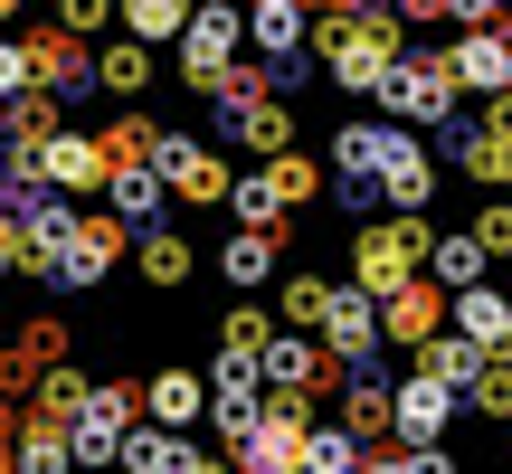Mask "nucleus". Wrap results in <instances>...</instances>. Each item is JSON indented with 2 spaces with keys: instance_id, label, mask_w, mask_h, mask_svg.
Segmentation results:
<instances>
[{
  "instance_id": "nucleus-1",
  "label": "nucleus",
  "mask_w": 512,
  "mask_h": 474,
  "mask_svg": "<svg viewBox=\"0 0 512 474\" xmlns=\"http://www.w3.org/2000/svg\"><path fill=\"white\" fill-rule=\"evenodd\" d=\"M427 247H437L427 219H370V228H351V285H361L370 304H389L399 285L427 275Z\"/></svg>"
},
{
  "instance_id": "nucleus-2",
  "label": "nucleus",
  "mask_w": 512,
  "mask_h": 474,
  "mask_svg": "<svg viewBox=\"0 0 512 474\" xmlns=\"http://www.w3.org/2000/svg\"><path fill=\"white\" fill-rule=\"evenodd\" d=\"M380 114L408 133H446L456 124V76H446V48H408L380 86Z\"/></svg>"
},
{
  "instance_id": "nucleus-3",
  "label": "nucleus",
  "mask_w": 512,
  "mask_h": 474,
  "mask_svg": "<svg viewBox=\"0 0 512 474\" xmlns=\"http://www.w3.org/2000/svg\"><path fill=\"white\" fill-rule=\"evenodd\" d=\"M152 171L171 181V200H181V209H228V190H238V171L219 162V143H200V133H181V124H162Z\"/></svg>"
},
{
  "instance_id": "nucleus-4",
  "label": "nucleus",
  "mask_w": 512,
  "mask_h": 474,
  "mask_svg": "<svg viewBox=\"0 0 512 474\" xmlns=\"http://www.w3.org/2000/svg\"><path fill=\"white\" fill-rule=\"evenodd\" d=\"M238 38H247V10H238V0H200L190 38L171 48V57H181V86H190V95H219L228 67H238Z\"/></svg>"
},
{
  "instance_id": "nucleus-5",
  "label": "nucleus",
  "mask_w": 512,
  "mask_h": 474,
  "mask_svg": "<svg viewBox=\"0 0 512 474\" xmlns=\"http://www.w3.org/2000/svg\"><path fill=\"white\" fill-rule=\"evenodd\" d=\"M38 181L57 190V200H105V181H114V162H105V143H95V133H48V143H38Z\"/></svg>"
},
{
  "instance_id": "nucleus-6",
  "label": "nucleus",
  "mask_w": 512,
  "mask_h": 474,
  "mask_svg": "<svg viewBox=\"0 0 512 474\" xmlns=\"http://www.w3.org/2000/svg\"><path fill=\"white\" fill-rule=\"evenodd\" d=\"M209 143L256 152V171H266V162H285V152H294V114L275 105V95H256V105H209Z\"/></svg>"
},
{
  "instance_id": "nucleus-7",
  "label": "nucleus",
  "mask_w": 512,
  "mask_h": 474,
  "mask_svg": "<svg viewBox=\"0 0 512 474\" xmlns=\"http://www.w3.org/2000/svg\"><path fill=\"white\" fill-rule=\"evenodd\" d=\"M256 418H266V380H256V361H209V427H219V446L238 456V446L256 437Z\"/></svg>"
},
{
  "instance_id": "nucleus-8",
  "label": "nucleus",
  "mask_w": 512,
  "mask_h": 474,
  "mask_svg": "<svg viewBox=\"0 0 512 474\" xmlns=\"http://www.w3.org/2000/svg\"><path fill=\"white\" fill-rule=\"evenodd\" d=\"M19 48H29V76L57 95V105L95 95V48H86V38H67L57 19H48V29H19Z\"/></svg>"
},
{
  "instance_id": "nucleus-9",
  "label": "nucleus",
  "mask_w": 512,
  "mask_h": 474,
  "mask_svg": "<svg viewBox=\"0 0 512 474\" xmlns=\"http://www.w3.org/2000/svg\"><path fill=\"white\" fill-rule=\"evenodd\" d=\"M437 152L465 171V181H484V190H503V200H512V124H494V114L465 124V114H456V124L437 133Z\"/></svg>"
},
{
  "instance_id": "nucleus-10",
  "label": "nucleus",
  "mask_w": 512,
  "mask_h": 474,
  "mask_svg": "<svg viewBox=\"0 0 512 474\" xmlns=\"http://www.w3.org/2000/svg\"><path fill=\"white\" fill-rule=\"evenodd\" d=\"M323 351H332L342 370H380V361H389V342H380V304H370L361 285L332 294V313H323Z\"/></svg>"
},
{
  "instance_id": "nucleus-11",
  "label": "nucleus",
  "mask_w": 512,
  "mask_h": 474,
  "mask_svg": "<svg viewBox=\"0 0 512 474\" xmlns=\"http://www.w3.org/2000/svg\"><path fill=\"white\" fill-rule=\"evenodd\" d=\"M124 256H133V228L114 219V209H76V237H67V294L105 285Z\"/></svg>"
},
{
  "instance_id": "nucleus-12",
  "label": "nucleus",
  "mask_w": 512,
  "mask_h": 474,
  "mask_svg": "<svg viewBox=\"0 0 512 474\" xmlns=\"http://www.w3.org/2000/svg\"><path fill=\"white\" fill-rule=\"evenodd\" d=\"M446 76H456V95H512V29H456Z\"/></svg>"
},
{
  "instance_id": "nucleus-13",
  "label": "nucleus",
  "mask_w": 512,
  "mask_h": 474,
  "mask_svg": "<svg viewBox=\"0 0 512 474\" xmlns=\"http://www.w3.org/2000/svg\"><path fill=\"white\" fill-rule=\"evenodd\" d=\"M427 200H437V152L399 124V143H389V162H380V209L389 219H427Z\"/></svg>"
},
{
  "instance_id": "nucleus-14",
  "label": "nucleus",
  "mask_w": 512,
  "mask_h": 474,
  "mask_svg": "<svg viewBox=\"0 0 512 474\" xmlns=\"http://www.w3.org/2000/svg\"><path fill=\"white\" fill-rule=\"evenodd\" d=\"M456 389H437V380H418V370H408L399 389H389V437L399 446H446V427H456Z\"/></svg>"
},
{
  "instance_id": "nucleus-15",
  "label": "nucleus",
  "mask_w": 512,
  "mask_h": 474,
  "mask_svg": "<svg viewBox=\"0 0 512 474\" xmlns=\"http://www.w3.org/2000/svg\"><path fill=\"white\" fill-rule=\"evenodd\" d=\"M446 313H456V294H446L437 275H418V285H399L380 304V342L389 351H418V342H437V332H446Z\"/></svg>"
},
{
  "instance_id": "nucleus-16",
  "label": "nucleus",
  "mask_w": 512,
  "mask_h": 474,
  "mask_svg": "<svg viewBox=\"0 0 512 474\" xmlns=\"http://www.w3.org/2000/svg\"><path fill=\"white\" fill-rule=\"evenodd\" d=\"M446 332H465V342H475L484 361H512V294H503V285H475V294H456Z\"/></svg>"
},
{
  "instance_id": "nucleus-17",
  "label": "nucleus",
  "mask_w": 512,
  "mask_h": 474,
  "mask_svg": "<svg viewBox=\"0 0 512 474\" xmlns=\"http://www.w3.org/2000/svg\"><path fill=\"white\" fill-rule=\"evenodd\" d=\"M143 418L152 427H181V437H190V427H200L209 418V380H200V370H152V380H143Z\"/></svg>"
},
{
  "instance_id": "nucleus-18",
  "label": "nucleus",
  "mask_w": 512,
  "mask_h": 474,
  "mask_svg": "<svg viewBox=\"0 0 512 474\" xmlns=\"http://www.w3.org/2000/svg\"><path fill=\"white\" fill-rule=\"evenodd\" d=\"M219 275H228L238 294L275 285V275H285V237H266V228H228V237H219Z\"/></svg>"
},
{
  "instance_id": "nucleus-19",
  "label": "nucleus",
  "mask_w": 512,
  "mask_h": 474,
  "mask_svg": "<svg viewBox=\"0 0 512 474\" xmlns=\"http://www.w3.org/2000/svg\"><path fill=\"white\" fill-rule=\"evenodd\" d=\"M389 389H399V380H389V361L342 380V427H351L361 446H399V437H389Z\"/></svg>"
},
{
  "instance_id": "nucleus-20",
  "label": "nucleus",
  "mask_w": 512,
  "mask_h": 474,
  "mask_svg": "<svg viewBox=\"0 0 512 474\" xmlns=\"http://www.w3.org/2000/svg\"><path fill=\"white\" fill-rule=\"evenodd\" d=\"M200 465V437H181V427H133L124 437V456H114V474H190Z\"/></svg>"
},
{
  "instance_id": "nucleus-21",
  "label": "nucleus",
  "mask_w": 512,
  "mask_h": 474,
  "mask_svg": "<svg viewBox=\"0 0 512 474\" xmlns=\"http://www.w3.org/2000/svg\"><path fill=\"white\" fill-rule=\"evenodd\" d=\"M190 19H200V0H114V29H124V38H143L152 57H162V48H181V38H190Z\"/></svg>"
},
{
  "instance_id": "nucleus-22",
  "label": "nucleus",
  "mask_w": 512,
  "mask_h": 474,
  "mask_svg": "<svg viewBox=\"0 0 512 474\" xmlns=\"http://www.w3.org/2000/svg\"><path fill=\"white\" fill-rule=\"evenodd\" d=\"M152 76H162V57H152L143 38H124V29H114L105 48H95V95H114V105H133Z\"/></svg>"
},
{
  "instance_id": "nucleus-23",
  "label": "nucleus",
  "mask_w": 512,
  "mask_h": 474,
  "mask_svg": "<svg viewBox=\"0 0 512 474\" xmlns=\"http://www.w3.org/2000/svg\"><path fill=\"white\" fill-rule=\"evenodd\" d=\"M427 275H437L446 294H475L484 275H494V247H484L475 228H437V247H427Z\"/></svg>"
},
{
  "instance_id": "nucleus-24",
  "label": "nucleus",
  "mask_w": 512,
  "mask_h": 474,
  "mask_svg": "<svg viewBox=\"0 0 512 474\" xmlns=\"http://www.w3.org/2000/svg\"><path fill=\"white\" fill-rule=\"evenodd\" d=\"M105 209H114V219H124L133 237H143V228H162V209H171V181H162L152 162H133V171H114V181H105Z\"/></svg>"
},
{
  "instance_id": "nucleus-25",
  "label": "nucleus",
  "mask_w": 512,
  "mask_h": 474,
  "mask_svg": "<svg viewBox=\"0 0 512 474\" xmlns=\"http://www.w3.org/2000/svg\"><path fill=\"white\" fill-rule=\"evenodd\" d=\"M332 275H313V266H294V275H275V323L285 332H313V342H323V313H332Z\"/></svg>"
},
{
  "instance_id": "nucleus-26",
  "label": "nucleus",
  "mask_w": 512,
  "mask_h": 474,
  "mask_svg": "<svg viewBox=\"0 0 512 474\" xmlns=\"http://www.w3.org/2000/svg\"><path fill=\"white\" fill-rule=\"evenodd\" d=\"M48 370H67V323H57V313H38V323H19V332H10V380H19V389H38Z\"/></svg>"
},
{
  "instance_id": "nucleus-27",
  "label": "nucleus",
  "mask_w": 512,
  "mask_h": 474,
  "mask_svg": "<svg viewBox=\"0 0 512 474\" xmlns=\"http://www.w3.org/2000/svg\"><path fill=\"white\" fill-rule=\"evenodd\" d=\"M133 275H143V285H190V275H200V247H190L181 228H143L133 237Z\"/></svg>"
},
{
  "instance_id": "nucleus-28",
  "label": "nucleus",
  "mask_w": 512,
  "mask_h": 474,
  "mask_svg": "<svg viewBox=\"0 0 512 474\" xmlns=\"http://www.w3.org/2000/svg\"><path fill=\"white\" fill-rule=\"evenodd\" d=\"M408 370H418V380H437V389H456V399H465V389H475V370H484V351L465 342V332H437V342H418V351H408Z\"/></svg>"
},
{
  "instance_id": "nucleus-29",
  "label": "nucleus",
  "mask_w": 512,
  "mask_h": 474,
  "mask_svg": "<svg viewBox=\"0 0 512 474\" xmlns=\"http://www.w3.org/2000/svg\"><path fill=\"white\" fill-rule=\"evenodd\" d=\"M48 133H67V105H57L48 86H29V95H10V105H0V143H48Z\"/></svg>"
},
{
  "instance_id": "nucleus-30",
  "label": "nucleus",
  "mask_w": 512,
  "mask_h": 474,
  "mask_svg": "<svg viewBox=\"0 0 512 474\" xmlns=\"http://www.w3.org/2000/svg\"><path fill=\"white\" fill-rule=\"evenodd\" d=\"M275 332H285V323H275V304H247V294L219 313V351H228V361H266Z\"/></svg>"
},
{
  "instance_id": "nucleus-31",
  "label": "nucleus",
  "mask_w": 512,
  "mask_h": 474,
  "mask_svg": "<svg viewBox=\"0 0 512 474\" xmlns=\"http://www.w3.org/2000/svg\"><path fill=\"white\" fill-rule=\"evenodd\" d=\"M228 219H238V228H266V237H285L294 209L275 200V181H266V171H238V190H228Z\"/></svg>"
},
{
  "instance_id": "nucleus-32",
  "label": "nucleus",
  "mask_w": 512,
  "mask_h": 474,
  "mask_svg": "<svg viewBox=\"0 0 512 474\" xmlns=\"http://www.w3.org/2000/svg\"><path fill=\"white\" fill-rule=\"evenodd\" d=\"M86 399H95V380H86V370H48V380H38V408H29V418H48V427H76V418H86Z\"/></svg>"
},
{
  "instance_id": "nucleus-33",
  "label": "nucleus",
  "mask_w": 512,
  "mask_h": 474,
  "mask_svg": "<svg viewBox=\"0 0 512 474\" xmlns=\"http://www.w3.org/2000/svg\"><path fill=\"white\" fill-rule=\"evenodd\" d=\"M266 181H275V200H285V209H313L332 190V171L313 162V152H285V162H266Z\"/></svg>"
},
{
  "instance_id": "nucleus-34",
  "label": "nucleus",
  "mask_w": 512,
  "mask_h": 474,
  "mask_svg": "<svg viewBox=\"0 0 512 474\" xmlns=\"http://www.w3.org/2000/svg\"><path fill=\"white\" fill-rule=\"evenodd\" d=\"M19 474H76L67 427H48V418H29V427H19Z\"/></svg>"
},
{
  "instance_id": "nucleus-35",
  "label": "nucleus",
  "mask_w": 512,
  "mask_h": 474,
  "mask_svg": "<svg viewBox=\"0 0 512 474\" xmlns=\"http://www.w3.org/2000/svg\"><path fill=\"white\" fill-rule=\"evenodd\" d=\"M361 456H370V446L351 437L342 418H332V427H313V437H304V474H361Z\"/></svg>"
},
{
  "instance_id": "nucleus-36",
  "label": "nucleus",
  "mask_w": 512,
  "mask_h": 474,
  "mask_svg": "<svg viewBox=\"0 0 512 474\" xmlns=\"http://www.w3.org/2000/svg\"><path fill=\"white\" fill-rule=\"evenodd\" d=\"M95 143H105V162H114V171H133V162H152V143H162V124H152V114H114V124L95 133Z\"/></svg>"
},
{
  "instance_id": "nucleus-37",
  "label": "nucleus",
  "mask_w": 512,
  "mask_h": 474,
  "mask_svg": "<svg viewBox=\"0 0 512 474\" xmlns=\"http://www.w3.org/2000/svg\"><path fill=\"white\" fill-rule=\"evenodd\" d=\"M465 408H475V418H512V361H484L475 389H465Z\"/></svg>"
},
{
  "instance_id": "nucleus-38",
  "label": "nucleus",
  "mask_w": 512,
  "mask_h": 474,
  "mask_svg": "<svg viewBox=\"0 0 512 474\" xmlns=\"http://www.w3.org/2000/svg\"><path fill=\"white\" fill-rule=\"evenodd\" d=\"M57 10V29L67 38H95V29H114V0H48Z\"/></svg>"
},
{
  "instance_id": "nucleus-39",
  "label": "nucleus",
  "mask_w": 512,
  "mask_h": 474,
  "mask_svg": "<svg viewBox=\"0 0 512 474\" xmlns=\"http://www.w3.org/2000/svg\"><path fill=\"white\" fill-rule=\"evenodd\" d=\"M38 76H29V48H19V29L0 38V105H10V95H29Z\"/></svg>"
},
{
  "instance_id": "nucleus-40",
  "label": "nucleus",
  "mask_w": 512,
  "mask_h": 474,
  "mask_svg": "<svg viewBox=\"0 0 512 474\" xmlns=\"http://www.w3.org/2000/svg\"><path fill=\"white\" fill-rule=\"evenodd\" d=\"M446 19L456 29H503V0H446Z\"/></svg>"
},
{
  "instance_id": "nucleus-41",
  "label": "nucleus",
  "mask_w": 512,
  "mask_h": 474,
  "mask_svg": "<svg viewBox=\"0 0 512 474\" xmlns=\"http://www.w3.org/2000/svg\"><path fill=\"white\" fill-rule=\"evenodd\" d=\"M475 237H484L494 256H512V200H494V209H484V219H475Z\"/></svg>"
},
{
  "instance_id": "nucleus-42",
  "label": "nucleus",
  "mask_w": 512,
  "mask_h": 474,
  "mask_svg": "<svg viewBox=\"0 0 512 474\" xmlns=\"http://www.w3.org/2000/svg\"><path fill=\"white\" fill-rule=\"evenodd\" d=\"M361 474H408V446H370V456H361Z\"/></svg>"
},
{
  "instance_id": "nucleus-43",
  "label": "nucleus",
  "mask_w": 512,
  "mask_h": 474,
  "mask_svg": "<svg viewBox=\"0 0 512 474\" xmlns=\"http://www.w3.org/2000/svg\"><path fill=\"white\" fill-rule=\"evenodd\" d=\"M10 275H19V256H10V228H0V285H10Z\"/></svg>"
},
{
  "instance_id": "nucleus-44",
  "label": "nucleus",
  "mask_w": 512,
  "mask_h": 474,
  "mask_svg": "<svg viewBox=\"0 0 512 474\" xmlns=\"http://www.w3.org/2000/svg\"><path fill=\"white\" fill-rule=\"evenodd\" d=\"M19 10H29V0H0V38H10V29H19Z\"/></svg>"
},
{
  "instance_id": "nucleus-45",
  "label": "nucleus",
  "mask_w": 512,
  "mask_h": 474,
  "mask_svg": "<svg viewBox=\"0 0 512 474\" xmlns=\"http://www.w3.org/2000/svg\"><path fill=\"white\" fill-rule=\"evenodd\" d=\"M190 474H238V465H228V456H200V465H190Z\"/></svg>"
},
{
  "instance_id": "nucleus-46",
  "label": "nucleus",
  "mask_w": 512,
  "mask_h": 474,
  "mask_svg": "<svg viewBox=\"0 0 512 474\" xmlns=\"http://www.w3.org/2000/svg\"><path fill=\"white\" fill-rule=\"evenodd\" d=\"M0 399H19V380H10V351H0Z\"/></svg>"
},
{
  "instance_id": "nucleus-47",
  "label": "nucleus",
  "mask_w": 512,
  "mask_h": 474,
  "mask_svg": "<svg viewBox=\"0 0 512 474\" xmlns=\"http://www.w3.org/2000/svg\"><path fill=\"white\" fill-rule=\"evenodd\" d=\"M238 10H294V0H238Z\"/></svg>"
},
{
  "instance_id": "nucleus-48",
  "label": "nucleus",
  "mask_w": 512,
  "mask_h": 474,
  "mask_svg": "<svg viewBox=\"0 0 512 474\" xmlns=\"http://www.w3.org/2000/svg\"><path fill=\"white\" fill-rule=\"evenodd\" d=\"M0 474H19V446H0Z\"/></svg>"
},
{
  "instance_id": "nucleus-49",
  "label": "nucleus",
  "mask_w": 512,
  "mask_h": 474,
  "mask_svg": "<svg viewBox=\"0 0 512 474\" xmlns=\"http://www.w3.org/2000/svg\"><path fill=\"white\" fill-rule=\"evenodd\" d=\"M494 124H512V95H494Z\"/></svg>"
},
{
  "instance_id": "nucleus-50",
  "label": "nucleus",
  "mask_w": 512,
  "mask_h": 474,
  "mask_svg": "<svg viewBox=\"0 0 512 474\" xmlns=\"http://www.w3.org/2000/svg\"><path fill=\"white\" fill-rule=\"evenodd\" d=\"M0 228H10V200H0Z\"/></svg>"
}]
</instances>
